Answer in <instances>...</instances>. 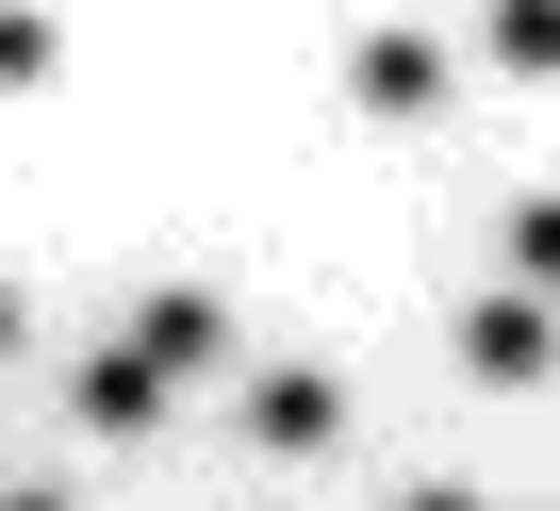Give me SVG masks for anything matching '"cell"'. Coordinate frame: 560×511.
I'll use <instances>...</instances> for the list:
<instances>
[{"mask_svg":"<svg viewBox=\"0 0 560 511\" xmlns=\"http://www.w3.org/2000/svg\"><path fill=\"white\" fill-rule=\"evenodd\" d=\"M116 347H132V363H149V380H165V396H182V380H198V363H214V347H231V298H198V281H182V298H149V314H132V330H116Z\"/></svg>","mask_w":560,"mask_h":511,"instance_id":"cell-1","label":"cell"},{"mask_svg":"<svg viewBox=\"0 0 560 511\" xmlns=\"http://www.w3.org/2000/svg\"><path fill=\"white\" fill-rule=\"evenodd\" d=\"M462 363H478V380H544V363H560V298H511V281H494V298L462 314Z\"/></svg>","mask_w":560,"mask_h":511,"instance_id":"cell-2","label":"cell"},{"mask_svg":"<svg viewBox=\"0 0 560 511\" xmlns=\"http://www.w3.org/2000/svg\"><path fill=\"white\" fill-rule=\"evenodd\" d=\"M247 429H264V445H330V429H347V380H330V363H264V380H247Z\"/></svg>","mask_w":560,"mask_h":511,"instance_id":"cell-3","label":"cell"},{"mask_svg":"<svg viewBox=\"0 0 560 511\" xmlns=\"http://www.w3.org/2000/svg\"><path fill=\"white\" fill-rule=\"evenodd\" d=\"M363 100H380V116H429V100H445V50H429V34H380V50H363Z\"/></svg>","mask_w":560,"mask_h":511,"instance_id":"cell-4","label":"cell"},{"mask_svg":"<svg viewBox=\"0 0 560 511\" xmlns=\"http://www.w3.org/2000/svg\"><path fill=\"white\" fill-rule=\"evenodd\" d=\"M149 413H165V380H149L132 347H100V363H83V429H149Z\"/></svg>","mask_w":560,"mask_h":511,"instance_id":"cell-5","label":"cell"},{"mask_svg":"<svg viewBox=\"0 0 560 511\" xmlns=\"http://www.w3.org/2000/svg\"><path fill=\"white\" fill-rule=\"evenodd\" d=\"M511 298H560V198H511Z\"/></svg>","mask_w":560,"mask_h":511,"instance_id":"cell-6","label":"cell"},{"mask_svg":"<svg viewBox=\"0 0 560 511\" xmlns=\"http://www.w3.org/2000/svg\"><path fill=\"white\" fill-rule=\"evenodd\" d=\"M494 67H560V18H494Z\"/></svg>","mask_w":560,"mask_h":511,"instance_id":"cell-7","label":"cell"},{"mask_svg":"<svg viewBox=\"0 0 560 511\" xmlns=\"http://www.w3.org/2000/svg\"><path fill=\"white\" fill-rule=\"evenodd\" d=\"M0 511H67V495H50V478H18V495H0Z\"/></svg>","mask_w":560,"mask_h":511,"instance_id":"cell-8","label":"cell"},{"mask_svg":"<svg viewBox=\"0 0 560 511\" xmlns=\"http://www.w3.org/2000/svg\"><path fill=\"white\" fill-rule=\"evenodd\" d=\"M0 347H18V281H0Z\"/></svg>","mask_w":560,"mask_h":511,"instance_id":"cell-9","label":"cell"},{"mask_svg":"<svg viewBox=\"0 0 560 511\" xmlns=\"http://www.w3.org/2000/svg\"><path fill=\"white\" fill-rule=\"evenodd\" d=\"M412 511H478V495H412Z\"/></svg>","mask_w":560,"mask_h":511,"instance_id":"cell-10","label":"cell"}]
</instances>
